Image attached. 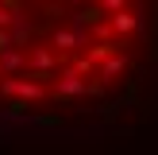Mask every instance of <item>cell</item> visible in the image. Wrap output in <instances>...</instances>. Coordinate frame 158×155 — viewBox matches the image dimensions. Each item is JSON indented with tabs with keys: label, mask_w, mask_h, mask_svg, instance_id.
Here are the masks:
<instances>
[{
	"label": "cell",
	"mask_w": 158,
	"mask_h": 155,
	"mask_svg": "<svg viewBox=\"0 0 158 155\" xmlns=\"http://www.w3.org/2000/svg\"><path fill=\"white\" fill-rule=\"evenodd\" d=\"M147 0H0V113L62 116L112 101L143 54Z\"/></svg>",
	"instance_id": "cell-1"
}]
</instances>
